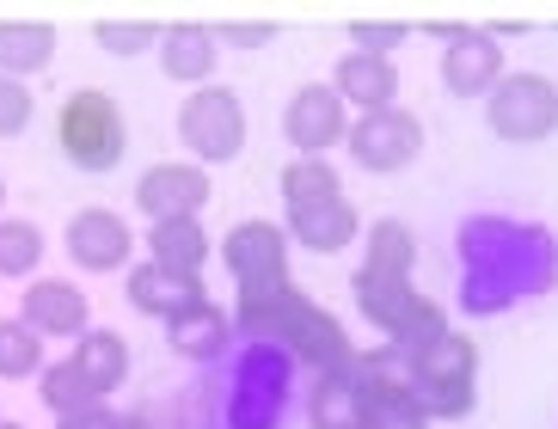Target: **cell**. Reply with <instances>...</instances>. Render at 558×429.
Returning a JSON list of instances; mask_svg holds the SVG:
<instances>
[{"instance_id":"obj_1","label":"cell","mask_w":558,"mask_h":429,"mask_svg":"<svg viewBox=\"0 0 558 429\" xmlns=\"http://www.w3.org/2000/svg\"><path fill=\"white\" fill-rule=\"evenodd\" d=\"M405 363V387L417 393V405H424V417L436 424H454V417L473 412L478 399V344L466 338V331L448 326L436 344L411 350V356H399Z\"/></svg>"},{"instance_id":"obj_2","label":"cell","mask_w":558,"mask_h":429,"mask_svg":"<svg viewBox=\"0 0 558 429\" xmlns=\"http://www.w3.org/2000/svg\"><path fill=\"white\" fill-rule=\"evenodd\" d=\"M56 148L74 172H111L130 154V117L105 86H81L56 105Z\"/></svg>"},{"instance_id":"obj_3","label":"cell","mask_w":558,"mask_h":429,"mask_svg":"<svg viewBox=\"0 0 558 429\" xmlns=\"http://www.w3.org/2000/svg\"><path fill=\"white\" fill-rule=\"evenodd\" d=\"M179 142L191 154V166H228L246 154V105L233 86H197L179 105Z\"/></svg>"},{"instance_id":"obj_4","label":"cell","mask_w":558,"mask_h":429,"mask_svg":"<svg viewBox=\"0 0 558 429\" xmlns=\"http://www.w3.org/2000/svg\"><path fill=\"white\" fill-rule=\"evenodd\" d=\"M485 123H492L497 142H515V148H534L558 130V81L553 74H504L485 99Z\"/></svg>"},{"instance_id":"obj_5","label":"cell","mask_w":558,"mask_h":429,"mask_svg":"<svg viewBox=\"0 0 558 429\" xmlns=\"http://www.w3.org/2000/svg\"><path fill=\"white\" fill-rule=\"evenodd\" d=\"M344 148L362 172H380V179H387V172H405V166L424 154V123H417V111H405V105L362 111V117H350Z\"/></svg>"},{"instance_id":"obj_6","label":"cell","mask_w":558,"mask_h":429,"mask_svg":"<svg viewBox=\"0 0 558 429\" xmlns=\"http://www.w3.org/2000/svg\"><path fill=\"white\" fill-rule=\"evenodd\" d=\"M282 135H289L295 160H326L331 148H344L350 105L326 81H307V86H295V99L282 105Z\"/></svg>"},{"instance_id":"obj_7","label":"cell","mask_w":558,"mask_h":429,"mask_svg":"<svg viewBox=\"0 0 558 429\" xmlns=\"http://www.w3.org/2000/svg\"><path fill=\"white\" fill-rule=\"evenodd\" d=\"M215 197V184L203 166L191 160H160L135 179V209L148 221H203V203Z\"/></svg>"},{"instance_id":"obj_8","label":"cell","mask_w":558,"mask_h":429,"mask_svg":"<svg viewBox=\"0 0 558 429\" xmlns=\"http://www.w3.org/2000/svg\"><path fill=\"white\" fill-rule=\"evenodd\" d=\"M221 265H228L233 289L289 277V233H282V221H240V228H228L221 233Z\"/></svg>"},{"instance_id":"obj_9","label":"cell","mask_w":558,"mask_h":429,"mask_svg":"<svg viewBox=\"0 0 558 429\" xmlns=\"http://www.w3.org/2000/svg\"><path fill=\"white\" fill-rule=\"evenodd\" d=\"M375 368H387V350H375V356L356 350L344 368L319 375L313 380V399H307V424L313 429H368L362 424V387H368Z\"/></svg>"},{"instance_id":"obj_10","label":"cell","mask_w":558,"mask_h":429,"mask_svg":"<svg viewBox=\"0 0 558 429\" xmlns=\"http://www.w3.org/2000/svg\"><path fill=\"white\" fill-rule=\"evenodd\" d=\"M62 246H68V258H74L81 270L111 277V270H123L135 258V233H130V221H123L117 209H81L74 221H68Z\"/></svg>"},{"instance_id":"obj_11","label":"cell","mask_w":558,"mask_h":429,"mask_svg":"<svg viewBox=\"0 0 558 429\" xmlns=\"http://www.w3.org/2000/svg\"><path fill=\"white\" fill-rule=\"evenodd\" d=\"M509 74L504 44L485 25H466L454 44H442V86L454 99H492V86Z\"/></svg>"},{"instance_id":"obj_12","label":"cell","mask_w":558,"mask_h":429,"mask_svg":"<svg viewBox=\"0 0 558 429\" xmlns=\"http://www.w3.org/2000/svg\"><path fill=\"white\" fill-rule=\"evenodd\" d=\"M19 326L37 338H81V331H93V301L68 277H37L19 301Z\"/></svg>"},{"instance_id":"obj_13","label":"cell","mask_w":558,"mask_h":429,"mask_svg":"<svg viewBox=\"0 0 558 429\" xmlns=\"http://www.w3.org/2000/svg\"><path fill=\"white\" fill-rule=\"evenodd\" d=\"M282 233H289V246L331 258V252H344L350 240L362 233V214H356V203H350V197L289 203V221H282Z\"/></svg>"},{"instance_id":"obj_14","label":"cell","mask_w":558,"mask_h":429,"mask_svg":"<svg viewBox=\"0 0 558 429\" xmlns=\"http://www.w3.org/2000/svg\"><path fill=\"white\" fill-rule=\"evenodd\" d=\"M277 344H282V350H295V356L313 368V375H331V368H344L350 356H356L350 331L338 326V314H326L319 301H301V314L282 326Z\"/></svg>"},{"instance_id":"obj_15","label":"cell","mask_w":558,"mask_h":429,"mask_svg":"<svg viewBox=\"0 0 558 429\" xmlns=\"http://www.w3.org/2000/svg\"><path fill=\"white\" fill-rule=\"evenodd\" d=\"M326 86L350 105V111H387V105H399V62L393 56L350 50V56H338Z\"/></svg>"},{"instance_id":"obj_16","label":"cell","mask_w":558,"mask_h":429,"mask_svg":"<svg viewBox=\"0 0 558 429\" xmlns=\"http://www.w3.org/2000/svg\"><path fill=\"white\" fill-rule=\"evenodd\" d=\"M123 295H130L135 314L148 319H179L184 307H197V301H209V289H203V277H179V270H160V265H135L130 282H123Z\"/></svg>"},{"instance_id":"obj_17","label":"cell","mask_w":558,"mask_h":429,"mask_svg":"<svg viewBox=\"0 0 558 429\" xmlns=\"http://www.w3.org/2000/svg\"><path fill=\"white\" fill-rule=\"evenodd\" d=\"M215 62H221V44H215L209 25H166L160 32V68L166 81H184V86H215Z\"/></svg>"},{"instance_id":"obj_18","label":"cell","mask_w":558,"mask_h":429,"mask_svg":"<svg viewBox=\"0 0 558 429\" xmlns=\"http://www.w3.org/2000/svg\"><path fill=\"white\" fill-rule=\"evenodd\" d=\"M301 289L289 277H277V282H252V289H240L233 295V326L246 331V338H282V326L301 314Z\"/></svg>"},{"instance_id":"obj_19","label":"cell","mask_w":558,"mask_h":429,"mask_svg":"<svg viewBox=\"0 0 558 429\" xmlns=\"http://www.w3.org/2000/svg\"><path fill=\"white\" fill-rule=\"evenodd\" d=\"M56 62V25L50 19H0V74L25 81Z\"/></svg>"},{"instance_id":"obj_20","label":"cell","mask_w":558,"mask_h":429,"mask_svg":"<svg viewBox=\"0 0 558 429\" xmlns=\"http://www.w3.org/2000/svg\"><path fill=\"white\" fill-rule=\"evenodd\" d=\"M68 363L81 368V380L99 399H111L117 387L130 380V344H123V331L93 326V331H81V338H74V356H68Z\"/></svg>"},{"instance_id":"obj_21","label":"cell","mask_w":558,"mask_h":429,"mask_svg":"<svg viewBox=\"0 0 558 429\" xmlns=\"http://www.w3.org/2000/svg\"><path fill=\"white\" fill-rule=\"evenodd\" d=\"M166 344L191 356V363H215L221 350L233 344V319L215 307V301H197V307H184L179 319H166Z\"/></svg>"},{"instance_id":"obj_22","label":"cell","mask_w":558,"mask_h":429,"mask_svg":"<svg viewBox=\"0 0 558 429\" xmlns=\"http://www.w3.org/2000/svg\"><path fill=\"white\" fill-rule=\"evenodd\" d=\"M350 295H356L362 319H368L387 344L405 331L411 307H417V289H411V282H387V277H368V270H356V277H350Z\"/></svg>"},{"instance_id":"obj_23","label":"cell","mask_w":558,"mask_h":429,"mask_svg":"<svg viewBox=\"0 0 558 429\" xmlns=\"http://www.w3.org/2000/svg\"><path fill=\"white\" fill-rule=\"evenodd\" d=\"M215 240L203 233V221H154L148 228V265L179 270V277H203Z\"/></svg>"},{"instance_id":"obj_24","label":"cell","mask_w":558,"mask_h":429,"mask_svg":"<svg viewBox=\"0 0 558 429\" xmlns=\"http://www.w3.org/2000/svg\"><path fill=\"white\" fill-rule=\"evenodd\" d=\"M362 424L368 429H429V417H424V405H417V393H411L405 380L375 368L368 387H362Z\"/></svg>"},{"instance_id":"obj_25","label":"cell","mask_w":558,"mask_h":429,"mask_svg":"<svg viewBox=\"0 0 558 429\" xmlns=\"http://www.w3.org/2000/svg\"><path fill=\"white\" fill-rule=\"evenodd\" d=\"M368 277H387V282H411L417 270V233L405 221H375L368 228V258H362Z\"/></svg>"},{"instance_id":"obj_26","label":"cell","mask_w":558,"mask_h":429,"mask_svg":"<svg viewBox=\"0 0 558 429\" xmlns=\"http://www.w3.org/2000/svg\"><path fill=\"white\" fill-rule=\"evenodd\" d=\"M37 399L56 412V424H68V417H81V412H93V405H105V399L81 380V368L68 363V356H62V363H44V375H37Z\"/></svg>"},{"instance_id":"obj_27","label":"cell","mask_w":558,"mask_h":429,"mask_svg":"<svg viewBox=\"0 0 558 429\" xmlns=\"http://www.w3.org/2000/svg\"><path fill=\"white\" fill-rule=\"evenodd\" d=\"M44 265V228L37 221H13V214H0V277H37Z\"/></svg>"},{"instance_id":"obj_28","label":"cell","mask_w":558,"mask_h":429,"mask_svg":"<svg viewBox=\"0 0 558 429\" xmlns=\"http://www.w3.org/2000/svg\"><path fill=\"white\" fill-rule=\"evenodd\" d=\"M282 203H319V197H344V179L331 160H289L277 179Z\"/></svg>"},{"instance_id":"obj_29","label":"cell","mask_w":558,"mask_h":429,"mask_svg":"<svg viewBox=\"0 0 558 429\" xmlns=\"http://www.w3.org/2000/svg\"><path fill=\"white\" fill-rule=\"evenodd\" d=\"M44 338L25 331L19 319H0V380H37L44 375Z\"/></svg>"},{"instance_id":"obj_30","label":"cell","mask_w":558,"mask_h":429,"mask_svg":"<svg viewBox=\"0 0 558 429\" xmlns=\"http://www.w3.org/2000/svg\"><path fill=\"white\" fill-rule=\"evenodd\" d=\"M93 37H99V50H111V56H142V50L160 44V25H148V19H99Z\"/></svg>"},{"instance_id":"obj_31","label":"cell","mask_w":558,"mask_h":429,"mask_svg":"<svg viewBox=\"0 0 558 429\" xmlns=\"http://www.w3.org/2000/svg\"><path fill=\"white\" fill-rule=\"evenodd\" d=\"M442 331H448V314H442V307H436V301H424V295H417V307H411L405 331H399V338H393V344H387V350H393V356H411V350L436 344Z\"/></svg>"},{"instance_id":"obj_32","label":"cell","mask_w":558,"mask_h":429,"mask_svg":"<svg viewBox=\"0 0 558 429\" xmlns=\"http://www.w3.org/2000/svg\"><path fill=\"white\" fill-rule=\"evenodd\" d=\"M32 117H37L32 86H25V81H7V74H0V142L25 135V130H32Z\"/></svg>"},{"instance_id":"obj_33","label":"cell","mask_w":558,"mask_h":429,"mask_svg":"<svg viewBox=\"0 0 558 429\" xmlns=\"http://www.w3.org/2000/svg\"><path fill=\"white\" fill-rule=\"evenodd\" d=\"M405 37H411V25H375V19H356V25H350V44L368 50V56H393Z\"/></svg>"},{"instance_id":"obj_34","label":"cell","mask_w":558,"mask_h":429,"mask_svg":"<svg viewBox=\"0 0 558 429\" xmlns=\"http://www.w3.org/2000/svg\"><path fill=\"white\" fill-rule=\"evenodd\" d=\"M277 37V25H221L215 32V44H240V50H264Z\"/></svg>"},{"instance_id":"obj_35","label":"cell","mask_w":558,"mask_h":429,"mask_svg":"<svg viewBox=\"0 0 558 429\" xmlns=\"http://www.w3.org/2000/svg\"><path fill=\"white\" fill-rule=\"evenodd\" d=\"M117 424H123V417H117L111 405H93V412H81V417H68L62 429H117Z\"/></svg>"},{"instance_id":"obj_36","label":"cell","mask_w":558,"mask_h":429,"mask_svg":"<svg viewBox=\"0 0 558 429\" xmlns=\"http://www.w3.org/2000/svg\"><path fill=\"white\" fill-rule=\"evenodd\" d=\"M117 429H160V424H154V417H142V412H135V417H123V424H117Z\"/></svg>"},{"instance_id":"obj_37","label":"cell","mask_w":558,"mask_h":429,"mask_svg":"<svg viewBox=\"0 0 558 429\" xmlns=\"http://www.w3.org/2000/svg\"><path fill=\"white\" fill-rule=\"evenodd\" d=\"M0 429H25V424H13V417H0Z\"/></svg>"},{"instance_id":"obj_38","label":"cell","mask_w":558,"mask_h":429,"mask_svg":"<svg viewBox=\"0 0 558 429\" xmlns=\"http://www.w3.org/2000/svg\"><path fill=\"white\" fill-rule=\"evenodd\" d=\"M0 203H7V179H0Z\"/></svg>"},{"instance_id":"obj_39","label":"cell","mask_w":558,"mask_h":429,"mask_svg":"<svg viewBox=\"0 0 558 429\" xmlns=\"http://www.w3.org/2000/svg\"><path fill=\"white\" fill-rule=\"evenodd\" d=\"M56 429H62V424H56Z\"/></svg>"}]
</instances>
